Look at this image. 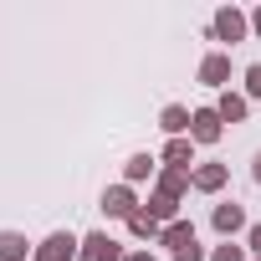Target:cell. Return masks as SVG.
Listing matches in <instances>:
<instances>
[{
	"instance_id": "1",
	"label": "cell",
	"mask_w": 261,
	"mask_h": 261,
	"mask_svg": "<svg viewBox=\"0 0 261 261\" xmlns=\"http://www.w3.org/2000/svg\"><path fill=\"white\" fill-rule=\"evenodd\" d=\"M210 36L215 41H251V11H241V6H220L215 16H210Z\"/></svg>"
},
{
	"instance_id": "2",
	"label": "cell",
	"mask_w": 261,
	"mask_h": 261,
	"mask_svg": "<svg viewBox=\"0 0 261 261\" xmlns=\"http://www.w3.org/2000/svg\"><path fill=\"white\" fill-rule=\"evenodd\" d=\"M139 210H144V200L134 195V185H123V179H118V185L102 190V215H108V220H123V225H128Z\"/></svg>"
},
{
	"instance_id": "3",
	"label": "cell",
	"mask_w": 261,
	"mask_h": 261,
	"mask_svg": "<svg viewBox=\"0 0 261 261\" xmlns=\"http://www.w3.org/2000/svg\"><path fill=\"white\" fill-rule=\"evenodd\" d=\"M210 230H215L220 241H236V236L251 230V220H246V210H241L236 200H220V205L210 210Z\"/></svg>"
},
{
	"instance_id": "4",
	"label": "cell",
	"mask_w": 261,
	"mask_h": 261,
	"mask_svg": "<svg viewBox=\"0 0 261 261\" xmlns=\"http://www.w3.org/2000/svg\"><path fill=\"white\" fill-rule=\"evenodd\" d=\"M77 251H82V236L51 230L46 241H36V256H31V261H77Z\"/></svg>"
},
{
	"instance_id": "5",
	"label": "cell",
	"mask_w": 261,
	"mask_h": 261,
	"mask_svg": "<svg viewBox=\"0 0 261 261\" xmlns=\"http://www.w3.org/2000/svg\"><path fill=\"white\" fill-rule=\"evenodd\" d=\"M77 261H128V251H123V246H118L108 230H87V236H82Z\"/></svg>"
},
{
	"instance_id": "6",
	"label": "cell",
	"mask_w": 261,
	"mask_h": 261,
	"mask_svg": "<svg viewBox=\"0 0 261 261\" xmlns=\"http://www.w3.org/2000/svg\"><path fill=\"white\" fill-rule=\"evenodd\" d=\"M195 77H200V87H215V92H225V87H230V51H205Z\"/></svg>"
},
{
	"instance_id": "7",
	"label": "cell",
	"mask_w": 261,
	"mask_h": 261,
	"mask_svg": "<svg viewBox=\"0 0 261 261\" xmlns=\"http://www.w3.org/2000/svg\"><path fill=\"white\" fill-rule=\"evenodd\" d=\"M220 134H225V123H220V113H215V102L210 108H195V118H190V144H220Z\"/></svg>"
},
{
	"instance_id": "8",
	"label": "cell",
	"mask_w": 261,
	"mask_h": 261,
	"mask_svg": "<svg viewBox=\"0 0 261 261\" xmlns=\"http://www.w3.org/2000/svg\"><path fill=\"white\" fill-rule=\"evenodd\" d=\"M190 179H195V190H200V195H220V190L230 185V164H215V159H210V164H195V174H190Z\"/></svg>"
},
{
	"instance_id": "9",
	"label": "cell",
	"mask_w": 261,
	"mask_h": 261,
	"mask_svg": "<svg viewBox=\"0 0 261 261\" xmlns=\"http://www.w3.org/2000/svg\"><path fill=\"white\" fill-rule=\"evenodd\" d=\"M190 174H195V169H164V164H159L154 190H159V195H169V200H185V195L195 190V179H190Z\"/></svg>"
},
{
	"instance_id": "10",
	"label": "cell",
	"mask_w": 261,
	"mask_h": 261,
	"mask_svg": "<svg viewBox=\"0 0 261 261\" xmlns=\"http://www.w3.org/2000/svg\"><path fill=\"white\" fill-rule=\"evenodd\" d=\"M159 164H164V169H195L200 159H195V144H190V139H169V144L159 149Z\"/></svg>"
},
{
	"instance_id": "11",
	"label": "cell",
	"mask_w": 261,
	"mask_h": 261,
	"mask_svg": "<svg viewBox=\"0 0 261 261\" xmlns=\"http://www.w3.org/2000/svg\"><path fill=\"white\" fill-rule=\"evenodd\" d=\"M190 118H195V108H185V102H169L164 113H159V128L169 139H190Z\"/></svg>"
},
{
	"instance_id": "12",
	"label": "cell",
	"mask_w": 261,
	"mask_h": 261,
	"mask_svg": "<svg viewBox=\"0 0 261 261\" xmlns=\"http://www.w3.org/2000/svg\"><path fill=\"white\" fill-rule=\"evenodd\" d=\"M215 113H220V123H246V118H251V102H246V92H230V87H225V92L215 97Z\"/></svg>"
},
{
	"instance_id": "13",
	"label": "cell",
	"mask_w": 261,
	"mask_h": 261,
	"mask_svg": "<svg viewBox=\"0 0 261 261\" xmlns=\"http://www.w3.org/2000/svg\"><path fill=\"white\" fill-rule=\"evenodd\" d=\"M159 246H164L169 256H174V251H185V246H200V236H195V220H174V225H164Z\"/></svg>"
},
{
	"instance_id": "14",
	"label": "cell",
	"mask_w": 261,
	"mask_h": 261,
	"mask_svg": "<svg viewBox=\"0 0 261 261\" xmlns=\"http://www.w3.org/2000/svg\"><path fill=\"white\" fill-rule=\"evenodd\" d=\"M154 174H159V154H128L123 185H144V179H154Z\"/></svg>"
},
{
	"instance_id": "15",
	"label": "cell",
	"mask_w": 261,
	"mask_h": 261,
	"mask_svg": "<svg viewBox=\"0 0 261 261\" xmlns=\"http://www.w3.org/2000/svg\"><path fill=\"white\" fill-rule=\"evenodd\" d=\"M36 246L21 236V230H0V261H31Z\"/></svg>"
},
{
	"instance_id": "16",
	"label": "cell",
	"mask_w": 261,
	"mask_h": 261,
	"mask_svg": "<svg viewBox=\"0 0 261 261\" xmlns=\"http://www.w3.org/2000/svg\"><path fill=\"white\" fill-rule=\"evenodd\" d=\"M144 210H149L159 225H174V220H185V215H179V200H169V195H159V190L144 200Z\"/></svg>"
},
{
	"instance_id": "17",
	"label": "cell",
	"mask_w": 261,
	"mask_h": 261,
	"mask_svg": "<svg viewBox=\"0 0 261 261\" xmlns=\"http://www.w3.org/2000/svg\"><path fill=\"white\" fill-rule=\"evenodd\" d=\"M128 236H139V241H159V236H164V225H159L149 210H139L134 220H128Z\"/></svg>"
},
{
	"instance_id": "18",
	"label": "cell",
	"mask_w": 261,
	"mask_h": 261,
	"mask_svg": "<svg viewBox=\"0 0 261 261\" xmlns=\"http://www.w3.org/2000/svg\"><path fill=\"white\" fill-rule=\"evenodd\" d=\"M241 92H246V102H251V97H261V62H251V67L241 72Z\"/></svg>"
},
{
	"instance_id": "19",
	"label": "cell",
	"mask_w": 261,
	"mask_h": 261,
	"mask_svg": "<svg viewBox=\"0 0 261 261\" xmlns=\"http://www.w3.org/2000/svg\"><path fill=\"white\" fill-rule=\"evenodd\" d=\"M210 261H246V246H241V241H220V246L210 251Z\"/></svg>"
},
{
	"instance_id": "20",
	"label": "cell",
	"mask_w": 261,
	"mask_h": 261,
	"mask_svg": "<svg viewBox=\"0 0 261 261\" xmlns=\"http://www.w3.org/2000/svg\"><path fill=\"white\" fill-rule=\"evenodd\" d=\"M246 251L261 256V220H251V230H246Z\"/></svg>"
},
{
	"instance_id": "21",
	"label": "cell",
	"mask_w": 261,
	"mask_h": 261,
	"mask_svg": "<svg viewBox=\"0 0 261 261\" xmlns=\"http://www.w3.org/2000/svg\"><path fill=\"white\" fill-rule=\"evenodd\" d=\"M174 261H210V251H200V246H185V251H174Z\"/></svg>"
},
{
	"instance_id": "22",
	"label": "cell",
	"mask_w": 261,
	"mask_h": 261,
	"mask_svg": "<svg viewBox=\"0 0 261 261\" xmlns=\"http://www.w3.org/2000/svg\"><path fill=\"white\" fill-rule=\"evenodd\" d=\"M251 36H256V41H261V6H256V11H251Z\"/></svg>"
},
{
	"instance_id": "23",
	"label": "cell",
	"mask_w": 261,
	"mask_h": 261,
	"mask_svg": "<svg viewBox=\"0 0 261 261\" xmlns=\"http://www.w3.org/2000/svg\"><path fill=\"white\" fill-rule=\"evenodd\" d=\"M251 179L261 185V149H256V159H251Z\"/></svg>"
},
{
	"instance_id": "24",
	"label": "cell",
	"mask_w": 261,
	"mask_h": 261,
	"mask_svg": "<svg viewBox=\"0 0 261 261\" xmlns=\"http://www.w3.org/2000/svg\"><path fill=\"white\" fill-rule=\"evenodd\" d=\"M128 261H154V256L149 251H128Z\"/></svg>"
},
{
	"instance_id": "25",
	"label": "cell",
	"mask_w": 261,
	"mask_h": 261,
	"mask_svg": "<svg viewBox=\"0 0 261 261\" xmlns=\"http://www.w3.org/2000/svg\"><path fill=\"white\" fill-rule=\"evenodd\" d=\"M251 261H261V256H251Z\"/></svg>"
}]
</instances>
